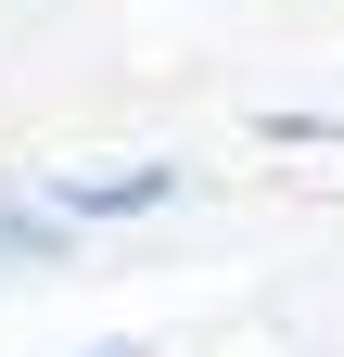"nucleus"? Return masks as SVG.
<instances>
[{
  "instance_id": "nucleus-1",
  "label": "nucleus",
  "mask_w": 344,
  "mask_h": 357,
  "mask_svg": "<svg viewBox=\"0 0 344 357\" xmlns=\"http://www.w3.org/2000/svg\"><path fill=\"white\" fill-rule=\"evenodd\" d=\"M179 192H191V166H77V178H52V217L102 230V217H153Z\"/></svg>"
},
{
  "instance_id": "nucleus-2",
  "label": "nucleus",
  "mask_w": 344,
  "mask_h": 357,
  "mask_svg": "<svg viewBox=\"0 0 344 357\" xmlns=\"http://www.w3.org/2000/svg\"><path fill=\"white\" fill-rule=\"evenodd\" d=\"M77 357H141V344H77Z\"/></svg>"
}]
</instances>
